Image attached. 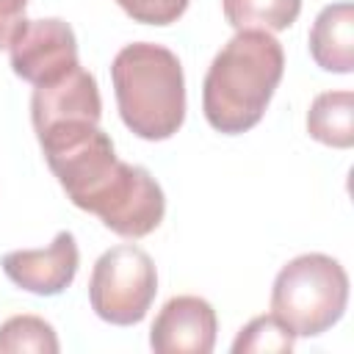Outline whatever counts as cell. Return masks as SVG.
<instances>
[{"label": "cell", "instance_id": "cell-5", "mask_svg": "<svg viewBox=\"0 0 354 354\" xmlns=\"http://www.w3.org/2000/svg\"><path fill=\"white\" fill-rule=\"evenodd\" d=\"M155 293L158 271L141 246L119 243L97 257L88 279V301L102 321L113 326H133L144 321Z\"/></svg>", "mask_w": 354, "mask_h": 354}, {"label": "cell", "instance_id": "cell-1", "mask_svg": "<svg viewBox=\"0 0 354 354\" xmlns=\"http://www.w3.org/2000/svg\"><path fill=\"white\" fill-rule=\"evenodd\" d=\"M36 138L69 202L94 213L111 232L144 238L160 224L166 213L160 183L144 166L119 160L111 136L97 122H61Z\"/></svg>", "mask_w": 354, "mask_h": 354}, {"label": "cell", "instance_id": "cell-7", "mask_svg": "<svg viewBox=\"0 0 354 354\" xmlns=\"http://www.w3.org/2000/svg\"><path fill=\"white\" fill-rule=\"evenodd\" d=\"M0 266L17 288L36 296H58L75 282L80 252L75 235L64 230L44 249H14L3 254Z\"/></svg>", "mask_w": 354, "mask_h": 354}, {"label": "cell", "instance_id": "cell-2", "mask_svg": "<svg viewBox=\"0 0 354 354\" xmlns=\"http://www.w3.org/2000/svg\"><path fill=\"white\" fill-rule=\"evenodd\" d=\"M285 72V53L274 33L235 30V36L216 53L205 83L202 111L213 130L238 136L252 130Z\"/></svg>", "mask_w": 354, "mask_h": 354}, {"label": "cell", "instance_id": "cell-15", "mask_svg": "<svg viewBox=\"0 0 354 354\" xmlns=\"http://www.w3.org/2000/svg\"><path fill=\"white\" fill-rule=\"evenodd\" d=\"M191 0H116V6L133 19L144 25H171L177 22Z\"/></svg>", "mask_w": 354, "mask_h": 354}, {"label": "cell", "instance_id": "cell-16", "mask_svg": "<svg viewBox=\"0 0 354 354\" xmlns=\"http://www.w3.org/2000/svg\"><path fill=\"white\" fill-rule=\"evenodd\" d=\"M28 0H0V50L8 47L14 28L25 19Z\"/></svg>", "mask_w": 354, "mask_h": 354}, {"label": "cell", "instance_id": "cell-3", "mask_svg": "<svg viewBox=\"0 0 354 354\" xmlns=\"http://www.w3.org/2000/svg\"><path fill=\"white\" fill-rule=\"evenodd\" d=\"M116 108L130 133L166 141L185 122V75L180 58L155 41L122 47L111 64Z\"/></svg>", "mask_w": 354, "mask_h": 354}, {"label": "cell", "instance_id": "cell-10", "mask_svg": "<svg viewBox=\"0 0 354 354\" xmlns=\"http://www.w3.org/2000/svg\"><path fill=\"white\" fill-rule=\"evenodd\" d=\"M307 41L313 61L324 72L348 75L354 69V6L348 0L324 6Z\"/></svg>", "mask_w": 354, "mask_h": 354}, {"label": "cell", "instance_id": "cell-12", "mask_svg": "<svg viewBox=\"0 0 354 354\" xmlns=\"http://www.w3.org/2000/svg\"><path fill=\"white\" fill-rule=\"evenodd\" d=\"M224 19L235 30H288L299 11L301 0H221Z\"/></svg>", "mask_w": 354, "mask_h": 354}, {"label": "cell", "instance_id": "cell-4", "mask_svg": "<svg viewBox=\"0 0 354 354\" xmlns=\"http://www.w3.org/2000/svg\"><path fill=\"white\" fill-rule=\"evenodd\" d=\"M348 304L346 268L321 252L288 260L271 288V313L296 335L318 337L332 329Z\"/></svg>", "mask_w": 354, "mask_h": 354}, {"label": "cell", "instance_id": "cell-14", "mask_svg": "<svg viewBox=\"0 0 354 354\" xmlns=\"http://www.w3.org/2000/svg\"><path fill=\"white\" fill-rule=\"evenodd\" d=\"M293 343H296V335L274 315H257L252 318L241 332L238 337L232 340V351L235 354H288L293 351Z\"/></svg>", "mask_w": 354, "mask_h": 354}, {"label": "cell", "instance_id": "cell-11", "mask_svg": "<svg viewBox=\"0 0 354 354\" xmlns=\"http://www.w3.org/2000/svg\"><path fill=\"white\" fill-rule=\"evenodd\" d=\"M307 133L326 147L348 149L354 144V94L348 88L318 94L307 111Z\"/></svg>", "mask_w": 354, "mask_h": 354}, {"label": "cell", "instance_id": "cell-8", "mask_svg": "<svg viewBox=\"0 0 354 354\" xmlns=\"http://www.w3.org/2000/svg\"><path fill=\"white\" fill-rule=\"evenodd\" d=\"M216 332L218 318L213 304L202 296L185 293L160 307L149 329V346L158 354H210Z\"/></svg>", "mask_w": 354, "mask_h": 354}, {"label": "cell", "instance_id": "cell-6", "mask_svg": "<svg viewBox=\"0 0 354 354\" xmlns=\"http://www.w3.org/2000/svg\"><path fill=\"white\" fill-rule=\"evenodd\" d=\"M8 58L14 75L33 86L53 83L80 64L75 30L58 17L22 19L11 33Z\"/></svg>", "mask_w": 354, "mask_h": 354}, {"label": "cell", "instance_id": "cell-9", "mask_svg": "<svg viewBox=\"0 0 354 354\" xmlns=\"http://www.w3.org/2000/svg\"><path fill=\"white\" fill-rule=\"evenodd\" d=\"M100 116H102L100 86H97L94 75L88 69H83L80 64L53 83L33 86L30 122H33L36 133H41L53 124H61V122H75V119L100 124Z\"/></svg>", "mask_w": 354, "mask_h": 354}, {"label": "cell", "instance_id": "cell-13", "mask_svg": "<svg viewBox=\"0 0 354 354\" xmlns=\"http://www.w3.org/2000/svg\"><path fill=\"white\" fill-rule=\"evenodd\" d=\"M58 335L50 321L39 315H11L0 324V351H36V354H58Z\"/></svg>", "mask_w": 354, "mask_h": 354}]
</instances>
